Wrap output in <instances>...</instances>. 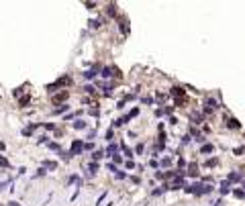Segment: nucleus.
Wrapping results in <instances>:
<instances>
[{"label":"nucleus","mask_w":245,"mask_h":206,"mask_svg":"<svg viewBox=\"0 0 245 206\" xmlns=\"http://www.w3.org/2000/svg\"><path fill=\"white\" fill-rule=\"evenodd\" d=\"M227 127H229V129H239L241 125H239V121H235V119H227Z\"/></svg>","instance_id":"7ed1b4c3"},{"label":"nucleus","mask_w":245,"mask_h":206,"mask_svg":"<svg viewBox=\"0 0 245 206\" xmlns=\"http://www.w3.org/2000/svg\"><path fill=\"white\" fill-rule=\"evenodd\" d=\"M172 94L174 96H184V90L182 88H172Z\"/></svg>","instance_id":"0eeeda50"},{"label":"nucleus","mask_w":245,"mask_h":206,"mask_svg":"<svg viewBox=\"0 0 245 206\" xmlns=\"http://www.w3.org/2000/svg\"><path fill=\"white\" fill-rule=\"evenodd\" d=\"M200 151H202V155H204V153L208 155V153H212V151H214V147H212V145H202V149H200Z\"/></svg>","instance_id":"20e7f679"},{"label":"nucleus","mask_w":245,"mask_h":206,"mask_svg":"<svg viewBox=\"0 0 245 206\" xmlns=\"http://www.w3.org/2000/svg\"><path fill=\"white\" fill-rule=\"evenodd\" d=\"M84 127H86L84 121H76V123H74V129H84Z\"/></svg>","instance_id":"6e6552de"},{"label":"nucleus","mask_w":245,"mask_h":206,"mask_svg":"<svg viewBox=\"0 0 245 206\" xmlns=\"http://www.w3.org/2000/svg\"><path fill=\"white\" fill-rule=\"evenodd\" d=\"M88 169H90V173H94V171L98 169V165H96V163H90V165H88Z\"/></svg>","instance_id":"9b49d317"},{"label":"nucleus","mask_w":245,"mask_h":206,"mask_svg":"<svg viewBox=\"0 0 245 206\" xmlns=\"http://www.w3.org/2000/svg\"><path fill=\"white\" fill-rule=\"evenodd\" d=\"M94 76H96V72H94V70H88V72H84V78H86V80H92Z\"/></svg>","instance_id":"423d86ee"},{"label":"nucleus","mask_w":245,"mask_h":206,"mask_svg":"<svg viewBox=\"0 0 245 206\" xmlns=\"http://www.w3.org/2000/svg\"><path fill=\"white\" fill-rule=\"evenodd\" d=\"M65 98H68V92H61V94L53 96V100H55V102H61V100H65Z\"/></svg>","instance_id":"39448f33"},{"label":"nucleus","mask_w":245,"mask_h":206,"mask_svg":"<svg viewBox=\"0 0 245 206\" xmlns=\"http://www.w3.org/2000/svg\"><path fill=\"white\" fill-rule=\"evenodd\" d=\"M65 110H68V104H61V106L55 110V114H61V112H65Z\"/></svg>","instance_id":"1a4fd4ad"},{"label":"nucleus","mask_w":245,"mask_h":206,"mask_svg":"<svg viewBox=\"0 0 245 206\" xmlns=\"http://www.w3.org/2000/svg\"><path fill=\"white\" fill-rule=\"evenodd\" d=\"M70 84H72V78H70V76H63V78H59L55 84L47 86V90H53V88H61V86H70Z\"/></svg>","instance_id":"f257e3e1"},{"label":"nucleus","mask_w":245,"mask_h":206,"mask_svg":"<svg viewBox=\"0 0 245 206\" xmlns=\"http://www.w3.org/2000/svg\"><path fill=\"white\" fill-rule=\"evenodd\" d=\"M45 165H47V167H51V169H55V167H57V163H55V161H45Z\"/></svg>","instance_id":"4468645a"},{"label":"nucleus","mask_w":245,"mask_h":206,"mask_svg":"<svg viewBox=\"0 0 245 206\" xmlns=\"http://www.w3.org/2000/svg\"><path fill=\"white\" fill-rule=\"evenodd\" d=\"M84 90H86V92H88V94H92V92H94V90H96V88H94V86H86Z\"/></svg>","instance_id":"2eb2a0df"},{"label":"nucleus","mask_w":245,"mask_h":206,"mask_svg":"<svg viewBox=\"0 0 245 206\" xmlns=\"http://www.w3.org/2000/svg\"><path fill=\"white\" fill-rule=\"evenodd\" d=\"M90 27H92V29H96V27H100V20H92V22H90Z\"/></svg>","instance_id":"dca6fc26"},{"label":"nucleus","mask_w":245,"mask_h":206,"mask_svg":"<svg viewBox=\"0 0 245 206\" xmlns=\"http://www.w3.org/2000/svg\"><path fill=\"white\" fill-rule=\"evenodd\" d=\"M84 149H88V151L94 149V143H84Z\"/></svg>","instance_id":"f3484780"},{"label":"nucleus","mask_w":245,"mask_h":206,"mask_svg":"<svg viewBox=\"0 0 245 206\" xmlns=\"http://www.w3.org/2000/svg\"><path fill=\"white\" fill-rule=\"evenodd\" d=\"M8 206H18V202H8Z\"/></svg>","instance_id":"a211bd4d"},{"label":"nucleus","mask_w":245,"mask_h":206,"mask_svg":"<svg viewBox=\"0 0 245 206\" xmlns=\"http://www.w3.org/2000/svg\"><path fill=\"white\" fill-rule=\"evenodd\" d=\"M229 180H231V182H239V180H241V176H237V173H231V176H229Z\"/></svg>","instance_id":"9d476101"},{"label":"nucleus","mask_w":245,"mask_h":206,"mask_svg":"<svg viewBox=\"0 0 245 206\" xmlns=\"http://www.w3.org/2000/svg\"><path fill=\"white\" fill-rule=\"evenodd\" d=\"M84 151V143L82 141H74V145H72V151H70V155H80Z\"/></svg>","instance_id":"f03ea898"},{"label":"nucleus","mask_w":245,"mask_h":206,"mask_svg":"<svg viewBox=\"0 0 245 206\" xmlns=\"http://www.w3.org/2000/svg\"><path fill=\"white\" fill-rule=\"evenodd\" d=\"M0 167H8V161H6L4 157H0Z\"/></svg>","instance_id":"f8f14e48"},{"label":"nucleus","mask_w":245,"mask_h":206,"mask_svg":"<svg viewBox=\"0 0 245 206\" xmlns=\"http://www.w3.org/2000/svg\"><path fill=\"white\" fill-rule=\"evenodd\" d=\"M100 157H102V151H94V155H92L94 161H96V159H100Z\"/></svg>","instance_id":"ddd939ff"}]
</instances>
